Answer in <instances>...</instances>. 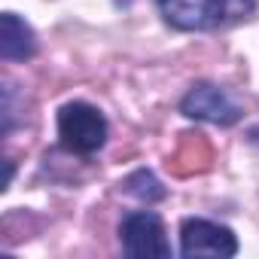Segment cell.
I'll return each mask as SVG.
<instances>
[{
    "instance_id": "1",
    "label": "cell",
    "mask_w": 259,
    "mask_h": 259,
    "mask_svg": "<svg viewBox=\"0 0 259 259\" xmlns=\"http://www.w3.org/2000/svg\"><path fill=\"white\" fill-rule=\"evenodd\" d=\"M156 7L168 28L195 34L250 22L259 10V0H156Z\"/></svg>"
},
{
    "instance_id": "2",
    "label": "cell",
    "mask_w": 259,
    "mask_h": 259,
    "mask_svg": "<svg viewBox=\"0 0 259 259\" xmlns=\"http://www.w3.org/2000/svg\"><path fill=\"white\" fill-rule=\"evenodd\" d=\"M58 144L70 156H95L104 150L110 138V122L107 116L89 104V101H67L58 107Z\"/></svg>"
},
{
    "instance_id": "3",
    "label": "cell",
    "mask_w": 259,
    "mask_h": 259,
    "mask_svg": "<svg viewBox=\"0 0 259 259\" xmlns=\"http://www.w3.org/2000/svg\"><path fill=\"white\" fill-rule=\"evenodd\" d=\"M119 244L128 259H168L171 241L156 210H132L119 223Z\"/></svg>"
},
{
    "instance_id": "4",
    "label": "cell",
    "mask_w": 259,
    "mask_h": 259,
    "mask_svg": "<svg viewBox=\"0 0 259 259\" xmlns=\"http://www.w3.org/2000/svg\"><path fill=\"white\" fill-rule=\"evenodd\" d=\"M180 113L195 122H210L220 128L238 125L244 119V107L217 82H195L180 98Z\"/></svg>"
},
{
    "instance_id": "5",
    "label": "cell",
    "mask_w": 259,
    "mask_h": 259,
    "mask_svg": "<svg viewBox=\"0 0 259 259\" xmlns=\"http://www.w3.org/2000/svg\"><path fill=\"white\" fill-rule=\"evenodd\" d=\"M238 253V235L213 220L204 217H186L180 223V256H213V259H232Z\"/></svg>"
},
{
    "instance_id": "6",
    "label": "cell",
    "mask_w": 259,
    "mask_h": 259,
    "mask_svg": "<svg viewBox=\"0 0 259 259\" xmlns=\"http://www.w3.org/2000/svg\"><path fill=\"white\" fill-rule=\"evenodd\" d=\"M37 49H40L37 34L19 13H4L0 16V58L7 64L31 61L37 55Z\"/></svg>"
},
{
    "instance_id": "7",
    "label": "cell",
    "mask_w": 259,
    "mask_h": 259,
    "mask_svg": "<svg viewBox=\"0 0 259 259\" xmlns=\"http://www.w3.org/2000/svg\"><path fill=\"white\" fill-rule=\"evenodd\" d=\"M122 192L132 195V198H138V201H144V204H156V201H162L168 195V189L162 186V180L150 168H138V171L128 174L122 180Z\"/></svg>"
},
{
    "instance_id": "8",
    "label": "cell",
    "mask_w": 259,
    "mask_h": 259,
    "mask_svg": "<svg viewBox=\"0 0 259 259\" xmlns=\"http://www.w3.org/2000/svg\"><path fill=\"white\" fill-rule=\"evenodd\" d=\"M19 85L13 79H4V107H0V116H4V138H10L16 132V125L25 122V107L19 110Z\"/></svg>"
}]
</instances>
